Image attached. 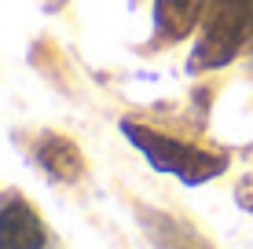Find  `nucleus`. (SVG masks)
<instances>
[{
    "label": "nucleus",
    "instance_id": "nucleus-1",
    "mask_svg": "<svg viewBox=\"0 0 253 249\" xmlns=\"http://www.w3.org/2000/svg\"><path fill=\"white\" fill-rule=\"evenodd\" d=\"M125 136L147 154V161H151L154 169L180 176L191 187L206 183V179L220 176L224 169H228V158H220V154H206V150H198V147L176 143L172 136H158V132H151V128H143V125L125 121Z\"/></svg>",
    "mask_w": 253,
    "mask_h": 249
},
{
    "label": "nucleus",
    "instance_id": "nucleus-2",
    "mask_svg": "<svg viewBox=\"0 0 253 249\" xmlns=\"http://www.w3.org/2000/svg\"><path fill=\"white\" fill-rule=\"evenodd\" d=\"M206 7L209 11H206V33L198 40V63L224 66L242 44L253 0H209Z\"/></svg>",
    "mask_w": 253,
    "mask_h": 249
},
{
    "label": "nucleus",
    "instance_id": "nucleus-3",
    "mask_svg": "<svg viewBox=\"0 0 253 249\" xmlns=\"http://www.w3.org/2000/svg\"><path fill=\"white\" fill-rule=\"evenodd\" d=\"M48 231L22 198H0V249H44Z\"/></svg>",
    "mask_w": 253,
    "mask_h": 249
},
{
    "label": "nucleus",
    "instance_id": "nucleus-4",
    "mask_svg": "<svg viewBox=\"0 0 253 249\" xmlns=\"http://www.w3.org/2000/svg\"><path fill=\"white\" fill-rule=\"evenodd\" d=\"M41 165L55 179H74L81 176V150L63 136H44L41 140Z\"/></svg>",
    "mask_w": 253,
    "mask_h": 249
},
{
    "label": "nucleus",
    "instance_id": "nucleus-5",
    "mask_svg": "<svg viewBox=\"0 0 253 249\" xmlns=\"http://www.w3.org/2000/svg\"><path fill=\"white\" fill-rule=\"evenodd\" d=\"M206 4L209 0H158V26L169 37H184V33H191V26L198 22Z\"/></svg>",
    "mask_w": 253,
    "mask_h": 249
},
{
    "label": "nucleus",
    "instance_id": "nucleus-6",
    "mask_svg": "<svg viewBox=\"0 0 253 249\" xmlns=\"http://www.w3.org/2000/svg\"><path fill=\"white\" fill-rule=\"evenodd\" d=\"M239 202H242V205H246V209L253 213V183H250V179H246V187L239 191Z\"/></svg>",
    "mask_w": 253,
    "mask_h": 249
}]
</instances>
